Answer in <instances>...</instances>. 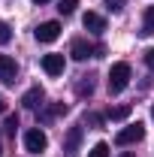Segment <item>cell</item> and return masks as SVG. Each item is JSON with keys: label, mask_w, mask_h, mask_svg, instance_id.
I'll return each mask as SVG.
<instances>
[{"label": "cell", "mask_w": 154, "mask_h": 157, "mask_svg": "<svg viewBox=\"0 0 154 157\" xmlns=\"http://www.w3.org/2000/svg\"><path fill=\"white\" fill-rule=\"evenodd\" d=\"M33 3H48V0H33Z\"/></svg>", "instance_id": "obj_24"}, {"label": "cell", "mask_w": 154, "mask_h": 157, "mask_svg": "<svg viewBox=\"0 0 154 157\" xmlns=\"http://www.w3.org/2000/svg\"><path fill=\"white\" fill-rule=\"evenodd\" d=\"M130 112H133V106H115V109H109V118L112 121H124Z\"/></svg>", "instance_id": "obj_14"}, {"label": "cell", "mask_w": 154, "mask_h": 157, "mask_svg": "<svg viewBox=\"0 0 154 157\" xmlns=\"http://www.w3.org/2000/svg\"><path fill=\"white\" fill-rule=\"evenodd\" d=\"M18 76V63L15 58H9V55H0V82H6V85H12Z\"/></svg>", "instance_id": "obj_6"}, {"label": "cell", "mask_w": 154, "mask_h": 157, "mask_svg": "<svg viewBox=\"0 0 154 157\" xmlns=\"http://www.w3.org/2000/svg\"><path fill=\"white\" fill-rule=\"evenodd\" d=\"M3 112H6V100L0 97V115H3Z\"/></svg>", "instance_id": "obj_22"}, {"label": "cell", "mask_w": 154, "mask_h": 157, "mask_svg": "<svg viewBox=\"0 0 154 157\" xmlns=\"http://www.w3.org/2000/svg\"><path fill=\"white\" fill-rule=\"evenodd\" d=\"M130 63H124V60H118L112 63V70H109V94H121L127 85H130Z\"/></svg>", "instance_id": "obj_1"}, {"label": "cell", "mask_w": 154, "mask_h": 157, "mask_svg": "<svg viewBox=\"0 0 154 157\" xmlns=\"http://www.w3.org/2000/svg\"><path fill=\"white\" fill-rule=\"evenodd\" d=\"M154 33V6H145V21H142V36Z\"/></svg>", "instance_id": "obj_12"}, {"label": "cell", "mask_w": 154, "mask_h": 157, "mask_svg": "<svg viewBox=\"0 0 154 157\" xmlns=\"http://www.w3.org/2000/svg\"><path fill=\"white\" fill-rule=\"evenodd\" d=\"M58 36H60V24L58 21H42L37 27V39L39 42H55Z\"/></svg>", "instance_id": "obj_8"}, {"label": "cell", "mask_w": 154, "mask_h": 157, "mask_svg": "<svg viewBox=\"0 0 154 157\" xmlns=\"http://www.w3.org/2000/svg\"><path fill=\"white\" fill-rule=\"evenodd\" d=\"M24 148L30 151V154H42L45 148H48V136H45V130L42 127H30V130H24Z\"/></svg>", "instance_id": "obj_2"}, {"label": "cell", "mask_w": 154, "mask_h": 157, "mask_svg": "<svg viewBox=\"0 0 154 157\" xmlns=\"http://www.w3.org/2000/svg\"><path fill=\"white\" fill-rule=\"evenodd\" d=\"M82 24H85V30H91V33H103V30H106V18H103L100 12H85Z\"/></svg>", "instance_id": "obj_10"}, {"label": "cell", "mask_w": 154, "mask_h": 157, "mask_svg": "<svg viewBox=\"0 0 154 157\" xmlns=\"http://www.w3.org/2000/svg\"><path fill=\"white\" fill-rule=\"evenodd\" d=\"M142 136H145V127L136 121V124H127V127H121L115 133V145H133V142H142Z\"/></svg>", "instance_id": "obj_3"}, {"label": "cell", "mask_w": 154, "mask_h": 157, "mask_svg": "<svg viewBox=\"0 0 154 157\" xmlns=\"http://www.w3.org/2000/svg\"><path fill=\"white\" fill-rule=\"evenodd\" d=\"M9 39H12V30H9V24H6V21H0V45H6Z\"/></svg>", "instance_id": "obj_17"}, {"label": "cell", "mask_w": 154, "mask_h": 157, "mask_svg": "<svg viewBox=\"0 0 154 157\" xmlns=\"http://www.w3.org/2000/svg\"><path fill=\"white\" fill-rule=\"evenodd\" d=\"M58 115H67V103H55V106H45V109H42V115H39V121H42V124H48V121H55Z\"/></svg>", "instance_id": "obj_11"}, {"label": "cell", "mask_w": 154, "mask_h": 157, "mask_svg": "<svg viewBox=\"0 0 154 157\" xmlns=\"http://www.w3.org/2000/svg\"><path fill=\"white\" fill-rule=\"evenodd\" d=\"M88 157H109V145H106V142H97Z\"/></svg>", "instance_id": "obj_16"}, {"label": "cell", "mask_w": 154, "mask_h": 157, "mask_svg": "<svg viewBox=\"0 0 154 157\" xmlns=\"http://www.w3.org/2000/svg\"><path fill=\"white\" fill-rule=\"evenodd\" d=\"M124 3H127V0H106L103 6H106L109 12H121V9H124Z\"/></svg>", "instance_id": "obj_19"}, {"label": "cell", "mask_w": 154, "mask_h": 157, "mask_svg": "<svg viewBox=\"0 0 154 157\" xmlns=\"http://www.w3.org/2000/svg\"><path fill=\"white\" fill-rule=\"evenodd\" d=\"M42 100H45V91H42L39 85H33V88L21 97V106H24V109H39V106H42Z\"/></svg>", "instance_id": "obj_9"}, {"label": "cell", "mask_w": 154, "mask_h": 157, "mask_svg": "<svg viewBox=\"0 0 154 157\" xmlns=\"http://www.w3.org/2000/svg\"><path fill=\"white\" fill-rule=\"evenodd\" d=\"M64 67H67V60L64 55H42V70H45V76H60L64 73Z\"/></svg>", "instance_id": "obj_7"}, {"label": "cell", "mask_w": 154, "mask_h": 157, "mask_svg": "<svg viewBox=\"0 0 154 157\" xmlns=\"http://www.w3.org/2000/svg\"><path fill=\"white\" fill-rule=\"evenodd\" d=\"M91 97L94 94V76H82V82H79V97Z\"/></svg>", "instance_id": "obj_13"}, {"label": "cell", "mask_w": 154, "mask_h": 157, "mask_svg": "<svg viewBox=\"0 0 154 157\" xmlns=\"http://www.w3.org/2000/svg\"><path fill=\"white\" fill-rule=\"evenodd\" d=\"M85 124H94V127H97V124H103V118H100V115H85Z\"/></svg>", "instance_id": "obj_21"}, {"label": "cell", "mask_w": 154, "mask_h": 157, "mask_svg": "<svg viewBox=\"0 0 154 157\" xmlns=\"http://www.w3.org/2000/svg\"><path fill=\"white\" fill-rule=\"evenodd\" d=\"M121 157H136V154H133V151H124V154H121Z\"/></svg>", "instance_id": "obj_23"}, {"label": "cell", "mask_w": 154, "mask_h": 157, "mask_svg": "<svg viewBox=\"0 0 154 157\" xmlns=\"http://www.w3.org/2000/svg\"><path fill=\"white\" fill-rule=\"evenodd\" d=\"M151 118H154V103H151Z\"/></svg>", "instance_id": "obj_25"}, {"label": "cell", "mask_w": 154, "mask_h": 157, "mask_svg": "<svg viewBox=\"0 0 154 157\" xmlns=\"http://www.w3.org/2000/svg\"><path fill=\"white\" fill-rule=\"evenodd\" d=\"M145 67H148V70H154V48H148V52H145Z\"/></svg>", "instance_id": "obj_20"}, {"label": "cell", "mask_w": 154, "mask_h": 157, "mask_svg": "<svg viewBox=\"0 0 154 157\" xmlns=\"http://www.w3.org/2000/svg\"><path fill=\"white\" fill-rule=\"evenodd\" d=\"M82 133H85V130H82L79 124L67 130V136H64V154H67V157H76V154H79V145H82Z\"/></svg>", "instance_id": "obj_5"}, {"label": "cell", "mask_w": 154, "mask_h": 157, "mask_svg": "<svg viewBox=\"0 0 154 157\" xmlns=\"http://www.w3.org/2000/svg\"><path fill=\"white\" fill-rule=\"evenodd\" d=\"M0 154H3V145H0Z\"/></svg>", "instance_id": "obj_26"}, {"label": "cell", "mask_w": 154, "mask_h": 157, "mask_svg": "<svg viewBox=\"0 0 154 157\" xmlns=\"http://www.w3.org/2000/svg\"><path fill=\"white\" fill-rule=\"evenodd\" d=\"M70 55H73L76 60H88V58H100V55H103V48H100V45H91V42H85V39H76Z\"/></svg>", "instance_id": "obj_4"}, {"label": "cell", "mask_w": 154, "mask_h": 157, "mask_svg": "<svg viewBox=\"0 0 154 157\" xmlns=\"http://www.w3.org/2000/svg\"><path fill=\"white\" fill-rule=\"evenodd\" d=\"M76 6H79V0H60L58 12H60V15H73V12H76Z\"/></svg>", "instance_id": "obj_15"}, {"label": "cell", "mask_w": 154, "mask_h": 157, "mask_svg": "<svg viewBox=\"0 0 154 157\" xmlns=\"http://www.w3.org/2000/svg\"><path fill=\"white\" fill-rule=\"evenodd\" d=\"M15 130H18V115H9V118H6V133L15 136Z\"/></svg>", "instance_id": "obj_18"}]
</instances>
